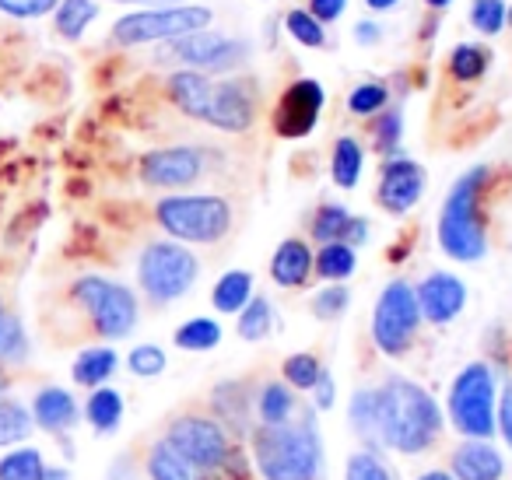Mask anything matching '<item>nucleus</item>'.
Wrapping results in <instances>:
<instances>
[{
    "label": "nucleus",
    "mask_w": 512,
    "mask_h": 480,
    "mask_svg": "<svg viewBox=\"0 0 512 480\" xmlns=\"http://www.w3.org/2000/svg\"><path fill=\"white\" fill-rule=\"evenodd\" d=\"M32 431V414L18 400H0V445H15L22 442Z\"/></svg>",
    "instance_id": "obj_35"
},
{
    "label": "nucleus",
    "mask_w": 512,
    "mask_h": 480,
    "mask_svg": "<svg viewBox=\"0 0 512 480\" xmlns=\"http://www.w3.org/2000/svg\"><path fill=\"white\" fill-rule=\"evenodd\" d=\"M211 407L214 417L225 424V431H246L253 428V414H256V396H249L246 382H221L211 393Z\"/></svg>",
    "instance_id": "obj_18"
},
{
    "label": "nucleus",
    "mask_w": 512,
    "mask_h": 480,
    "mask_svg": "<svg viewBox=\"0 0 512 480\" xmlns=\"http://www.w3.org/2000/svg\"><path fill=\"white\" fill-rule=\"evenodd\" d=\"M425 193V169L411 158H390L379 179V204L390 214H407Z\"/></svg>",
    "instance_id": "obj_14"
},
{
    "label": "nucleus",
    "mask_w": 512,
    "mask_h": 480,
    "mask_svg": "<svg viewBox=\"0 0 512 480\" xmlns=\"http://www.w3.org/2000/svg\"><path fill=\"white\" fill-rule=\"evenodd\" d=\"M313 274V249L302 239H285L271 260V277L281 288H302Z\"/></svg>",
    "instance_id": "obj_20"
},
{
    "label": "nucleus",
    "mask_w": 512,
    "mask_h": 480,
    "mask_svg": "<svg viewBox=\"0 0 512 480\" xmlns=\"http://www.w3.org/2000/svg\"><path fill=\"white\" fill-rule=\"evenodd\" d=\"M495 428L502 431L505 445L512 449V379L505 382L502 396H498V407H495Z\"/></svg>",
    "instance_id": "obj_46"
},
{
    "label": "nucleus",
    "mask_w": 512,
    "mask_h": 480,
    "mask_svg": "<svg viewBox=\"0 0 512 480\" xmlns=\"http://www.w3.org/2000/svg\"><path fill=\"white\" fill-rule=\"evenodd\" d=\"M204 176V151L197 148H158L141 158V179L158 190H179Z\"/></svg>",
    "instance_id": "obj_13"
},
{
    "label": "nucleus",
    "mask_w": 512,
    "mask_h": 480,
    "mask_svg": "<svg viewBox=\"0 0 512 480\" xmlns=\"http://www.w3.org/2000/svg\"><path fill=\"white\" fill-rule=\"evenodd\" d=\"M295 410H299V400H295V393L285 382H267L256 393V417H260V424H285L295 417Z\"/></svg>",
    "instance_id": "obj_23"
},
{
    "label": "nucleus",
    "mask_w": 512,
    "mask_h": 480,
    "mask_svg": "<svg viewBox=\"0 0 512 480\" xmlns=\"http://www.w3.org/2000/svg\"><path fill=\"white\" fill-rule=\"evenodd\" d=\"M46 463L39 449H15L0 459V480H43Z\"/></svg>",
    "instance_id": "obj_33"
},
{
    "label": "nucleus",
    "mask_w": 512,
    "mask_h": 480,
    "mask_svg": "<svg viewBox=\"0 0 512 480\" xmlns=\"http://www.w3.org/2000/svg\"><path fill=\"white\" fill-rule=\"evenodd\" d=\"M256 120V92L249 81H225V85H214L211 95V116L207 123L228 134H242Z\"/></svg>",
    "instance_id": "obj_15"
},
{
    "label": "nucleus",
    "mask_w": 512,
    "mask_h": 480,
    "mask_svg": "<svg viewBox=\"0 0 512 480\" xmlns=\"http://www.w3.org/2000/svg\"><path fill=\"white\" fill-rule=\"evenodd\" d=\"M376 407V435L383 449L418 456L439 442L442 410L418 382L390 375L383 386H376Z\"/></svg>",
    "instance_id": "obj_1"
},
{
    "label": "nucleus",
    "mask_w": 512,
    "mask_h": 480,
    "mask_svg": "<svg viewBox=\"0 0 512 480\" xmlns=\"http://www.w3.org/2000/svg\"><path fill=\"white\" fill-rule=\"evenodd\" d=\"M449 473L453 480H502L505 459L488 438H467L449 456Z\"/></svg>",
    "instance_id": "obj_17"
},
{
    "label": "nucleus",
    "mask_w": 512,
    "mask_h": 480,
    "mask_svg": "<svg viewBox=\"0 0 512 480\" xmlns=\"http://www.w3.org/2000/svg\"><path fill=\"white\" fill-rule=\"evenodd\" d=\"M218 344H221V326L207 316L190 319V323H183L176 330V347H183V351H211Z\"/></svg>",
    "instance_id": "obj_31"
},
{
    "label": "nucleus",
    "mask_w": 512,
    "mask_h": 480,
    "mask_svg": "<svg viewBox=\"0 0 512 480\" xmlns=\"http://www.w3.org/2000/svg\"><path fill=\"white\" fill-rule=\"evenodd\" d=\"M285 25H288V32H292V39H299L309 50H320V46L327 43V32H323V25L316 22L309 11H292V15L285 18Z\"/></svg>",
    "instance_id": "obj_40"
},
{
    "label": "nucleus",
    "mask_w": 512,
    "mask_h": 480,
    "mask_svg": "<svg viewBox=\"0 0 512 480\" xmlns=\"http://www.w3.org/2000/svg\"><path fill=\"white\" fill-rule=\"evenodd\" d=\"M155 218L176 242H221L232 228V207L221 197H165L158 200Z\"/></svg>",
    "instance_id": "obj_6"
},
{
    "label": "nucleus",
    "mask_w": 512,
    "mask_h": 480,
    "mask_svg": "<svg viewBox=\"0 0 512 480\" xmlns=\"http://www.w3.org/2000/svg\"><path fill=\"white\" fill-rule=\"evenodd\" d=\"M246 50L249 46L242 39H228L214 29H200V32H190V36H179L172 39V57L190 64L193 71H232L235 64L246 60Z\"/></svg>",
    "instance_id": "obj_11"
},
{
    "label": "nucleus",
    "mask_w": 512,
    "mask_h": 480,
    "mask_svg": "<svg viewBox=\"0 0 512 480\" xmlns=\"http://www.w3.org/2000/svg\"><path fill=\"white\" fill-rule=\"evenodd\" d=\"M85 417L92 421V428L99 431H116V424L123 421V396L116 389H95L88 396V407H85Z\"/></svg>",
    "instance_id": "obj_30"
},
{
    "label": "nucleus",
    "mask_w": 512,
    "mask_h": 480,
    "mask_svg": "<svg viewBox=\"0 0 512 480\" xmlns=\"http://www.w3.org/2000/svg\"><path fill=\"white\" fill-rule=\"evenodd\" d=\"M253 298V277L246 274V270H228V274H221V281L214 284V309L218 312H242V305Z\"/></svg>",
    "instance_id": "obj_26"
},
{
    "label": "nucleus",
    "mask_w": 512,
    "mask_h": 480,
    "mask_svg": "<svg viewBox=\"0 0 512 480\" xmlns=\"http://www.w3.org/2000/svg\"><path fill=\"white\" fill-rule=\"evenodd\" d=\"M355 263V246H348V242H327L320 249V256H313V270L334 284L355 274Z\"/></svg>",
    "instance_id": "obj_27"
},
{
    "label": "nucleus",
    "mask_w": 512,
    "mask_h": 480,
    "mask_svg": "<svg viewBox=\"0 0 512 480\" xmlns=\"http://www.w3.org/2000/svg\"><path fill=\"white\" fill-rule=\"evenodd\" d=\"M348 305H351V291L341 288V284H330V288H323L320 295L313 298V312L320 319H337Z\"/></svg>",
    "instance_id": "obj_44"
},
{
    "label": "nucleus",
    "mask_w": 512,
    "mask_h": 480,
    "mask_svg": "<svg viewBox=\"0 0 512 480\" xmlns=\"http://www.w3.org/2000/svg\"><path fill=\"white\" fill-rule=\"evenodd\" d=\"M74 302L88 312L95 333L106 340H123L137 326V298L127 284H116L109 277H81L71 288Z\"/></svg>",
    "instance_id": "obj_8"
},
{
    "label": "nucleus",
    "mask_w": 512,
    "mask_h": 480,
    "mask_svg": "<svg viewBox=\"0 0 512 480\" xmlns=\"http://www.w3.org/2000/svg\"><path fill=\"white\" fill-rule=\"evenodd\" d=\"M169 95L179 109H183L190 120H200L207 123L211 116V95H214V85L204 78L200 71H179L169 78Z\"/></svg>",
    "instance_id": "obj_19"
},
{
    "label": "nucleus",
    "mask_w": 512,
    "mask_h": 480,
    "mask_svg": "<svg viewBox=\"0 0 512 480\" xmlns=\"http://www.w3.org/2000/svg\"><path fill=\"white\" fill-rule=\"evenodd\" d=\"M344 480H393V473L376 452H355L344 466Z\"/></svg>",
    "instance_id": "obj_41"
},
{
    "label": "nucleus",
    "mask_w": 512,
    "mask_h": 480,
    "mask_svg": "<svg viewBox=\"0 0 512 480\" xmlns=\"http://www.w3.org/2000/svg\"><path fill=\"white\" fill-rule=\"evenodd\" d=\"M428 8H446V4H453V0H425Z\"/></svg>",
    "instance_id": "obj_55"
},
{
    "label": "nucleus",
    "mask_w": 512,
    "mask_h": 480,
    "mask_svg": "<svg viewBox=\"0 0 512 480\" xmlns=\"http://www.w3.org/2000/svg\"><path fill=\"white\" fill-rule=\"evenodd\" d=\"M320 372H323V365L316 354H292V358H285V379L292 382L295 389H313Z\"/></svg>",
    "instance_id": "obj_39"
},
{
    "label": "nucleus",
    "mask_w": 512,
    "mask_h": 480,
    "mask_svg": "<svg viewBox=\"0 0 512 480\" xmlns=\"http://www.w3.org/2000/svg\"><path fill=\"white\" fill-rule=\"evenodd\" d=\"M414 295H418L421 319L442 326L463 312V305H467V284H463L460 277L442 274L439 270V274H428L425 281L414 288Z\"/></svg>",
    "instance_id": "obj_16"
},
{
    "label": "nucleus",
    "mask_w": 512,
    "mask_h": 480,
    "mask_svg": "<svg viewBox=\"0 0 512 480\" xmlns=\"http://www.w3.org/2000/svg\"><path fill=\"white\" fill-rule=\"evenodd\" d=\"M32 417H36L39 428H46V431H67L78 421V403H74V396L67 393V389L46 386L43 393L36 396Z\"/></svg>",
    "instance_id": "obj_21"
},
{
    "label": "nucleus",
    "mask_w": 512,
    "mask_h": 480,
    "mask_svg": "<svg viewBox=\"0 0 512 480\" xmlns=\"http://www.w3.org/2000/svg\"><path fill=\"white\" fill-rule=\"evenodd\" d=\"M60 0H0V11L8 18H43L50 11H57Z\"/></svg>",
    "instance_id": "obj_45"
},
{
    "label": "nucleus",
    "mask_w": 512,
    "mask_h": 480,
    "mask_svg": "<svg viewBox=\"0 0 512 480\" xmlns=\"http://www.w3.org/2000/svg\"><path fill=\"white\" fill-rule=\"evenodd\" d=\"M274 326V305L267 298H249L239 312V337L242 340H264Z\"/></svg>",
    "instance_id": "obj_32"
},
{
    "label": "nucleus",
    "mask_w": 512,
    "mask_h": 480,
    "mask_svg": "<svg viewBox=\"0 0 512 480\" xmlns=\"http://www.w3.org/2000/svg\"><path fill=\"white\" fill-rule=\"evenodd\" d=\"M484 71H488V53L481 46H456L449 57V74L456 81H477Z\"/></svg>",
    "instance_id": "obj_37"
},
{
    "label": "nucleus",
    "mask_w": 512,
    "mask_h": 480,
    "mask_svg": "<svg viewBox=\"0 0 512 480\" xmlns=\"http://www.w3.org/2000/svg\"><path fill=\"white\" fill-rule=\"evenodd\" d=\"M165 442L179 452L190 466H197L207 480L221 477L235 466L239 452L232 449L225 424L207 414H183L165 428Z\"/></svg>",
    "instance_id": "obj_4"
},
{
    "label": "nucleus",
    "mask_w": 512,
    "mask_h": 480,
    "mask_svg": "<svg viewBox=\"0 0 512 480\" xmlns=\"http://www.w3.org/2000/svg\"><path fill=\"white\" fill-rule=\"evenodd\" d=\"M505 0H474V8H470V25L484 36H495V32L505 29Z\"/></svg>",
    "instance_id": "obj_38"
},
{
    "label": "nucleus",
    "mask_w": 512,
    "mask_h": 480,
    "mask_svg": "<svg viewBox=\"0 0 512 480\" xmlns=\"http://www.w3.org/2000/svg\"><path fill=\"white\" fill-rule=\"evenodd\" d=\"M351 225H355V214H348V207L341 204H323L313 214V235L327 246V242H348Z\"/></svg>",
    "instance_id": "obj_28"
},
{
    "label": "nucleus",
    "mask_w": 512,
    "mask_h": 480,
    "mask_svg": "<svg viewBox=\"0 0 512 480\" xmlns=\"http://www.w3.org/2000/svg\"><path fill=\"white\" fill-rule=\"evenodd\" d=\"M18 316H11L8 309H4V302H0V347H4V337H8V330H11V323H15Z\"/></svg>",
    "instance_id": "obj_50"
},
{
    "label": "nucleus",
    "mask_w": 512,
    "mask_h": 480,
    "mask_svg": "<svg viewBox=\"0 0 512 480\" xmlns=\"http://www.w3.org/2000/svg\"><path fill=\"white\" fill-rule=\"evenodd\" d=\"M400 137H404V120H400V109H383L376 113V123H372V144L383 155H393L400 148Z\"/></svg>",
    "instance_id": "obj_36"
},
{
    "label": "nucleus",
    "mask_w": 512,
    "mask_h": 480,
    "mask_svg": "<svg viewBox=\"0 0 512 480\" xmlns=\"http://www.w3.org/2000/svg\"><path fill=\"white\" fill-rule=\"evenodd\" d=\"M348 417L355 424V431L365 438V442H376L379 445V435H376V417H379V407H376V389H358L348 403Z\"/></svg>",
    "instance_id": "obj_34"
},
{
    "label": "nucleus",
    "mask_w": 512,
    "mask_h": 480,
    "mask_svg": "<svg viewBox=\"0 0 512 480\" xmlns=\"http://www.w3.org/2000/svg\"><path fill=\"white\" fill-rule=\"evenodd\" d=\"M127 365H130V372L144 375V379H151V375H162L165 372V351H162V347H155V344H141V347H134V351H130Z\"/></svg>",
    "instance_id": "obj_43"
},
{
    "label": "nucleus",
    "mask_w": 512,
    "mask_h": 480,
    "mask_svg": "<svg viewBox=\"0 0 512 480\" xmlns=\"http://www.w3.org/2000/svg\"><path fill=\"white\" fill-rule=\"evenodd\" d=\"M488 165H474L470 172H463L449 190L446 204L439 214V246L446 249V256L460 263H477L488 253V232H484V214H481V197L488 186Z\"/></svg>",
    "instance_id": "obj_3"
},
{
    "label": "nucleus",
    "mask_w": 512,
    "mask_h": 480,
    "mask_svg": "<svg viewBox=\"0 0 512 480\" xmlns=\"http://www.w3.org/2000/svg\"><path fill=\"white\" fill-rule=\"evenodd\" d=\"M505 22H509V25H512V8H509V15H505Z\"/></svg>",
    "instance_id": "obj_57"
},
{
    "label": "nucleus",
    "mask_w": 512,
    "mask_h": 480,
    "mask_svg": "<svg viewBox=\"0 0 512 480\" xmlns=\"http://www.w3.org/2000/svg\"><path fill=\"white\" fill-rule=\"evenodd\" d=\"M249 456L264 480H316L323 466V442L316 431L313 410L299 421L256 424L249 431Z\"/></svg>",
    "instance_id": "obj_2"
},
{
    "label": "nucleus",
    "mask_w": 512,
    "mask_h": 480,
    "mask_svg": "<svg viewBox=\"0 0 512 480\" xmlns=\"http://www.w3.org/2000/svg\"><path fill=\"white\" fill-rule=\"evenodd\" d=\"M421 326V309L418 295L407 281H393L383 288L372 312V340L386 358H400V354L411 351L414 337H418Z\"/></svg>",
    "instance_id": "obj_9"
},
{
    "label": "nucleus",
    "mask_w": 512,
    "mask_h": 480,
    "mask_svg": "<svg viewBox=\"0 0 512 480\" xmlns=\"http://www.w3.org/2000/svg\"><path fill=\"white\" fill-rule=\"evenodd\" d=\"M8 386H11V382H8V375L0 372V400H4V396H8Z\"/></svg>",
    "instance_id": "obj_54"
},
{
    "label": "nucleus",
    "mask_w": 512,
    "mask_h": 480,
    "mask_svg": "<svg viewBox=\"0 0 512 480\" xmlns=\"http://www.w3.org/2000/svg\"><path fill=\"white\" fill-rule=\"evenodd\" d=\"M379 36H383V29H379V25H372V22H358L355 39H358V43H362V46L379 43Z\"/></svg>",
    "instance_id": "obj_49"
},
{
    "label": "nucleus",
    "mask_w": 512,
    "mask_h": 480,
    "mask_svg": "<svg viewBox=\"0 0 512 480\" xmlns=\"http://www.w3.org/2000/svg\"><path fill=\"white\" fill-rule=\"evenodd\" d=\"M369 8H376V11H390V8H397V0H365Z\"/></svg>",
    "instance_id": "obj_52"
},
{
    "label": "nucleus",
    "mask_w": 512,
    "mask_h": 480,
    "mask_svg": "<svg viewBox=\"0 0 512 480\" xmlns=\"http://www.w3.org/2000/svg\"><path fill=\"white\" fill-rule=\"evenodd\" d=\"M313 393H316V407L320 410H327V407H334V379H330V372L323 368L320 372V379H316V386H313Z\"/></svg>",
    "instance_id": "obj_48"
},
{
    "label": "nucleus",
    "mask_w": 512,
    "mask_h": 480,
    "mask_svg": "<svg viewBox=\"0 0 512 480\" xmlns=\"http://www.w3.org/2000/svg\"><path fill=\"white\" fill-rule=\"evenodd\" d=\"M116 351L113 347H88V351L78 354L74 361V382L78 386H88V389H99L109 375L116 372Z\"/></svg>",
    "instance_id": "obj_24"
},
{
    "label": "nucleus",
    "mask_w": 512,
    "mask_h": 480,
    "mask_svg": "<svg viewBox=\"0 0 512 480\" xmlns=\"http://www.w3.org/2000/svg\"><path fill=\"white\" fill-rule=\"evenodd\" d=\"M362 144L355 137H341L334 144V158H330V176L341 190H355L358 179H362Z\"/></svg>",
    "instance_id": "obj_25"
},
{
    "label": "nucleus",
    "mask_w": 512,
    "mask_h": 480,
    "mask_svg": "<svg viewBox=\"0 0 512 480\" xmlns=\"http://www.w3.org/2000/svg\"><path fill=\"white\" fill-rule=\"evenodd\" d=\"M211 25V11L207 8H158V11H137L113 25V39L120 46H144V43H162V39H179L200 32Z\"/></svg>",
    "instance_id": "obj_10"
},
{
    "label": "nucleus",
    "mask_w": 512,
    "mask_h": 480,
    "mask_svg": "<svg viewBox=\"0 0 512 480\" xmlns=\"http://www.w3.org/2000/svg\"><path fill=\"white\" fill-rule=\"evenodd\" d=\"M95 18H99L95 0H60L57 4V32L64 39H81Z\"/></svg>",
    "instance_id": "obj_29"
},
{
    "label": "nucleus",
    "mask_w": 512,
    "mask_h": 480,
    "mask_svg": "<svg viewBox=\"0 0 512 480\" xmlns=\"http://www.w3.org/2000/svg\"><path fill=\"white\" fill-rule=\"evenodd\" d=\"M348 106H351V113H355V116L383 113V109H386V88L376 85V81H372V85H358L355 92H351Z\"/></svg>",
    "instance_id": "obj_42"
},
{
    "label": "nucleus",
    "mask_w": 512,
    "mask_h": 480,
    "mask_svg": "<svg viewBox=\"0 0 512 480\" xmlns=\"http://www.w3.org/2000/svg\"><path fill=\"white\" fill-rule=\"evenodd\" d=\"M148 477L151 480H207L197 466H190L165 438H158L148 452Z\"/></svg>",
    "instance_id": "obj_22"
},
{
    "label": "nucleus",
    "mask_w": 512,
    "mask_h": 480,
    "mask_svg": "<svg viewBox=\"0 0 512 480\" xmlns=\"http://www.w3.org/2000/svg\"><path fill=\"white\" fill-rule=\"evenodd\" d=\"M197 274V256L179 246V242H151V246H144L141 260H137V281H141V291L155 305H169L176 298H183L193 288Z\"/></svg>",
    "instance_id": "obj_7"
},
{
    "label": "nucleus",
    "mask_w": 512,
    "mask_h": 480,
    "mask_svg": "<svg viewBox=\"0 0 512 480\" xmlns=\"http://www.w3.org/2000/svg\"><path fill=\"white\" fill-rule=\"evenodd\" d=\"M418 480H453V473H446V470H428V473H421Z\"/></svg>",
    "instance_id": "obj_51"
},
{
    "label": "nucleus",
    "mask_w": 512,
    "mask_h": 480,
    "mask_svg": "<svg viewBox=\"0 0 512 480\" xmlns=\"http://www.w3.org/2000/svg\"><path fill=\"white\" fill-rule=\"evenodd\" d=\"M323 102H327V95H323L320 81H309V78L295 81V85L281 95L278 109H274V130H278L281 137H288V141L309 137L316 123H320Z\"/></svg>",
    "instance_id": "obj_12"
},
{
    "label": "nucleus",
    "mask_w": 512,
    "mask_h": 480,
    "mask_svg": "<svg viewBox=\"0 0 512 480\" xmlns=\"http://www.w3.org/2000/svg\"><path fill=\"white\" fill-rule=\"evenodd\" d=\"M120 4H148V0H120Z\"/></svg>",
    "instance_id": "obj_56"
},
{
    "label": "nucleus",
    "mask_w": 512,
    "mask_h": 480,
    "mask_svg": "<svg viewBox=\"0 0 512 480\" xmlns=\"http://www.w3.org/2000/svg\"><path fill=\"white\" fill-rule=\"evenodd\" d=\"M495 407V368L474 361L449 386V421L463 438H491L495 435Z\"/></svg>",
    "instance_id": "obj_5"
},
{
    "label": "nucleus",
    "mask_w": 512,
    "mask_h": 480,
    "mask_svg": "<svg viewBox=\"0 0 512 480\" xmlns=\"http://www.w3.org/2000/svg\"><path fill=\"white\" fill-rule=\"evenodd\" d=\"M344 8H348V0H313L309 15H313L316 22H337V18L344 15Z\"/></svg>",
    "instance_id": "obj_47"
},
{
    "label": "nucleus",
    "mask_w": 512,
    "mask_h": 480,
    "mask_svg": "<svg viewBox=\"0 0 512 480\" xmlns=\"http://www.w3.org/2000/svg\"><path fill=\"white\" fill-rule=\"evenodd\" d=\"M43 480H67V473L64 470H46Z\"/></svg>",
    "instance_id": "obj_53"
}]
</instances>
